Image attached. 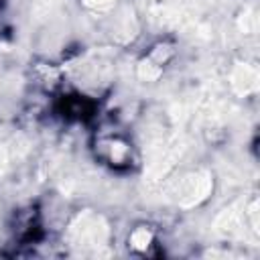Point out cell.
<instances>
[{
    "label": "cell",
    "mask_w": 260,
    "mask_h": 260,
    "mask_svg": "<svg viewBox=\"0 0 260 260\" xmlns=\"http://www.w3.org/2000/svg\"><path fill=\"white\" fill-rule=\"evenodd\" d=\"M85 4H91V6H106V4H110V2H114V0H83Z\"/></svg>",
    "instance_id": "cell-3"
},
{
    "label": "cell",
    "mask_w": 260,
    "mask_h": 260,
    "mask_svg": "<svg viewBox=\"0 0 260 260\" xmlns=\"http://www.w3.org/2000/svg\"><path fill=\"white\" fill-rule=\"evenodd\" d=\"M234 87L240 91V93H250V91H254L256 89V81H258V75H256V71L252 69V67H248V65H244V67H238V71L234 73Z\"/></svg>",
    "instance_id": "cell-1"
},
{
    "label": "cell",
    "mask_w": 260,
    "mask_h": 260,
    "mask_svg": "<svg viewBox=\"0 0 260 260\" xmlns=\"http://www.w3.org/2000/svg\"><path fill=\"white\" fill-rule=\"evenodd\" d=\"M132 246L134 248H146L148 246V240H150V234L146 232V228H140V230H136L134 234H132Z\"/></svg>",
    "instance_id": "cell-2"
}]
</instances>
